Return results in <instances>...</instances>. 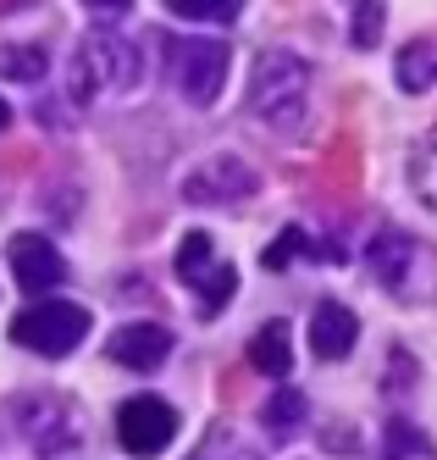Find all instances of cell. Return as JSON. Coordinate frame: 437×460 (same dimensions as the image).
Wrapping results in <instances>:
<instances>
[{
    "label": "cell",
    "mask_w": 437,
    "mask_h": 460,
    "mask_svg": "<svg viewBox=\"0 0 437 460\" xmlns=\"http://www.w3.org/2000/svg\"><path fill=\"white\" fill-rule=\"evenodd\" d=\"M310 106V61L293 50H260L255 56V78H249V111L255 122L277 128V134H293L305 122Z\"/></svg>",
    "instance_id": "obj_1"
},
{
    "label": "cell",
    "mask_w": 437,
    "mask_h": 460,
    "mask_svg": "<svg viewBox=\"0 0 437 460\" xmlns=\"http://www.w3.org/2000/svg\"><path fill=\"white\" fill-rule=\"evenodd\" d=\"M382 17H388L382 0H360V6H354V22H349L354 50H377L382 45Z\"/></svg>",
    "instance_id": "obj_20"
},
{
    "label": "cell",
    "mask_w": 437,
    "mask_h": 460,
    "mask_svg": "<svg viewBox=\"0 0 437 460\" xmlns=\"http://www.w3.org/2000/svg\"><path fill=\"white\" fill-rule=\"evenodd\" d=\"M106 355L117 360V367H133V372H155L166 367V355H172V333H166L161 322H122Z\"/></svg>",
    "instance_id": "obj_11"
},
{
    "label": "cell",
    "mask_w": 437,
    "mask_h": 460,
    "mask_svg": "<svg viewBox=\"0 0 437 460\" xmlns=\"http://www.w3.org/2000/svg\"><path fill=\"white\" fill-rule=\"evenodd\" d=\"M354 339H360V322H354V311L344 300H321L310 311V349H316V360H344L354 349Z\"/></svg>",
    "instance_id": "obj_12"
},
{
    "label": "cell",
    "mask_w": 437,
    "mask_h": 460,
    "mask_svg": "<svg viewBox=\"0 0 437 460\" xmlns=\"http://www.w3.org/2000/svg\"><path fill=\"white\" fill-rule=\"evenodd\" d=\"M166 12L188 22H232L244 12V0H166Z\"/></svg>",
    "instance_id": "obj_19"
},
{
    "label": "cell",
    "mask_w": 437,
    "mask_h": 460,
    "mask_svg": "<svg viewBox=\"0 0 437 460\" xmlns=\"http://www.w3.org/2000/svg\"><path fill=\"white\" fill-rule=\"evenodd\" d=\"M178 278L199 294V311L205 316H216L227 300H232V288H239V272H232V261H216V244H211V234H183V244H178Z\"/></svg>",
    "instance_id": "obj_6"
},
{
    "label": "cell",
    "mask_w": 437,
    "mask_h": 460,
    "mask_svg": "<svg viewBox=\"0 0 437 460\" xmlns=\"http://www.w3.org/2000/svg\"><path fill=\"white\" fill-rule=\"evenodd\" d=\"M178 189H183L188 206H239V200H249V194L260 189V178H255L249 161H239V155H205L199 167L183 172Z\"/></svg>",
    "instance_id": "obj_8"
},
{
    "label": "cell",
    "mask_w": 437,
    "mask_h": 460,
    "mask_svg": "<svg viewBox=\"0 0 437 460\" xmlns=\"http://www.w3.org/2000/svg\"><path fill=\"white\" fill-rule=\"evenodd\" d=\"M89 6H100V12H122L127 0H89Z\"/></svg>",
    "instance_id": "obj_23"
},
{
    "label": "cell",
    "mask_w": 437,
    "mask_h": 460,
    "mask_svg": "<svg viewBox=\"0 0 437 460\" xmlns=\"http://www.w3.org/2000/svg\"><path fill=\"white\" fill-rule=\"evenodd\" d=\"M227 67L232 50L222 40H166V73H172V89L188 106H216L227 89Z\"/></svg>",
    "instance_id": "obj_4"
},
{
    "label": "cell",
    "mask_w": 437,
    "mask_h": 460,
    "mask_svg": "<svg viewBox=\"0 0 437 460\" xmlns=\"http://www.w3.org/2000/svg\"><path fill=\"white\" fill-rule=\"evenodd\" d=\"M365 267H371V278L398 294V300H410V305H426L437 300V255L405 234V227H382V234L365 244Z\"/></svg>",
    "instance_id": "obj_3"
},
{
    "label": "cell",
    "mask_w": 437,
    "mask_h": 460,
    "mask_svg": "<svg viewBox=\"0 0 437 460\" xmlns=\"http://www.w3.org/2000/svg\"><path fill=\"white\" fill-rule=\"evenodd\" d=\"M178 433V411L155 400V394H133V400L117 405V444L133 455V460H155Z\"/></svg>",
    "instance_id": "obj_7"
},
{
    "label": "cell",
    "mask_w": 437,
    "mask_h": 460,
    "mask_svg": "<svg viewBox=\"0 0 437 460\" xmlns=\"http://www.w3.org/2000/svg\"><path fill=\"white\" fill-rule=\"evenodd\" d=\"M139 73H144L139 45H133L127 34H117V28H94V34L78 45V56H73V101L78 106L117 101V94H127L133 84H139Z\"/></svg>",
    "instance_id": "obj_2"
},
{
    "label": "cell",
    "mask_w": 437,
    "mask_h": 460,
    "mask_svg": "<svg viewBox=\"0 0 437 460\" xmlns=\"http://www.w3.org/2000/svg\"><path fill=\"white\" fill-rule=\"evenodd\" d=\"M0 128H12V106L6 101H0Z\"/></svg>",
    "instance_id": "obj_24"
},
{
    "label": "cell",
    "mask_w": 437,
    "mask_h": 460,
    "mask_svg": "<svg viewBox=\"0 0 437 460\" xmlns=\"http://www.w3.org/2000/svg\"><path fill=\"white\" fill-rule=\"evenodd\" d=\"M249 367L260 377H288L293 372V349H288V322H266L249 339Z\"/></svg>",
    "instance_id": "obj_14"
},
{
    "label": "cell",
    "mask_w": 437,
    "mask_h": 460,
    "mask_svg": "<svg viewBox=\"0 0 437 460\" xmlns=\"http://www.w3.org/2000/svg\"><path fill=\"white\" fill-rule=\"evenodd\" d=\"M410 189H415V200L426 211H437V128L410 150Z\"/></svg>",
    "instance_id": "obj_16"
},
{
    "label": "cell",
    "mask_w": 437,
    "mask_h": 460,
    "mask_svg": "<svg viewBox=\"0 0 437 460\" xmlns=\"http://www.w3.org/2000/svg\"><path fill=\"white\" fill-rule=\"evenodd\" d=\"M188 460H260V449L239 433V427H227V421H216L205 438L194 444V455Z\"/></svg>",
    "instance_id": "obj_15"
},
{
    "label": "cell",
    "mask_w": 437,
    "mask_h": 460,
    "mask_svg": "<svg viewBox=\"0 0 437 460\" xmlns=\"http://www.w3.org/2000/svg\"><path fill=\"white\" fill-rule=\"evenodd\" d=\"M6 261H12L17 288H28V294H50V288L66 283V261H61V250L45 234H17L6 244Z\"/></svg>",
    "instance_id": "obj_10"
},
{
    "label": "cell",
    "mask_w": 437,
    "mask_h": 460,
    "mask_svg": "<svg viewBox=\"0 0 437 460\" xmlns=\"http://www.w3.org/2000/svg\"><path fill=\"white\" fill-rule=\"evenodd\" d=\"M393 78H398L405 94H426L437 84V34H421V40H410L405 50H398Z\"/></svg>",
    "instance_id": "obj_13"
},
{
    "label": "cell",
    "mask_w": 437,
    "mask_h": 460,
    "mask_svg": "<svg viewBox=\"0 0 437 460\" xmlns=\"http://www.w3.org/2000/svg\"><path fill=\"white\" fill-rule=\"evenodd\" d=\"M299 250H305V227H283L277 244H266L260 267H266V272H283V267H293V255H299Z\"/></svg>",
    "instance_id": "obj_22"
},
{
    "label": "cell",
    "mask_w": 437,
    "mask_h": 460,
    "mask_svg": "<svg viewBox=\"0 0 437 460\" xmlns=\"http://www.w3.org/2000/svg\"><path fill=\"white\" fill-rule=\"evenodd\" d=\"M382 455H388V460H426V455H432V444L421 438V427H410V421H388Z\"/></svg>",
    "instance_id": "obj_21"
},
{
    "label": "cell",
    "mask_w": 437,
    "mask_h": 460,
    "mask_svg": "<svg viewBox=\"0 0 437 460\" xmlns=\"http://www.w3.org/2000/svg\"><path fill=\"white\" fill-rule=\"evenodd\" d=\"M17 427L28 433V444L39 449L45 460H61L66 449H78V433H83V421L78 411L56 400V394H39V400H17Z\"/></svg>",
    "instance_id": "obj_9"
},
{
    "label": "cell",
    "mask_w": 437,
    "mask_h": 460,
    "mask_svg": "<svg viewBox=\"0 0 437 460\" xmlns=\"http://www.w3.org/2000/svg\"><path fill=\"white\" fill-rule=\"evenodd\" d=\"M45 67H50V50H45V45H0V78L39 84Z\"/></svg>",
    "instance_id": "obj_17"
},
{
    "label": "cell",
    "mask_w": 437,
    "mask_h": 460,
    "mask_svg": "<svg viewBox=\"0 0 437 460\" xmlns=\"http://www.w3.org/2000/svg\"><path fill=\"white\" fill-rule=\"evenodd\" d=\"M305 416H310V400H305V394H299V388H277L272 400H266V411H260V421L272 427V438L293 433V427L305 421Z\"/></svg>",
    "instance_id": "obj_18"
},
{
    "label": "cell",
    "mask_w": 437,
    "mask_h": 460,
    "mask_svg": "<svg viewBox=\"0 0 437 460\" xmlns=\"http://www.w3.org/2000/svg\"><path fill=\"white\" fill-rule=\"evenodd\" d=\"M12 339L33 355H73L83 339H89V311L73 305V300H39V305H28L17 322H12Z\"/></svg>",
    "instance_id": "obj_5"
}]
</instances>
